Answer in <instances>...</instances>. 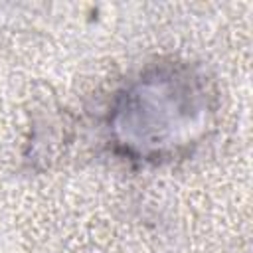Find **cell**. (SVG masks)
I'll return each instance as SVG.
<instances>
[{"instance_id":"obj_1","label":"cell","mask_w":253,"mask_h":253,"mask_svg":"<svg viewBox=\"0 0 253 253\" xmlns=\"http://www.w3.org/2000/svg\"><path fill=\"white\" fill-rule=\"evenodd\" d=\"M217 109L215 83L200 63L160 57L111 95L103 115L105 144L132 166L172 164L210 138Z\"/></svg>"}]
</instances>
